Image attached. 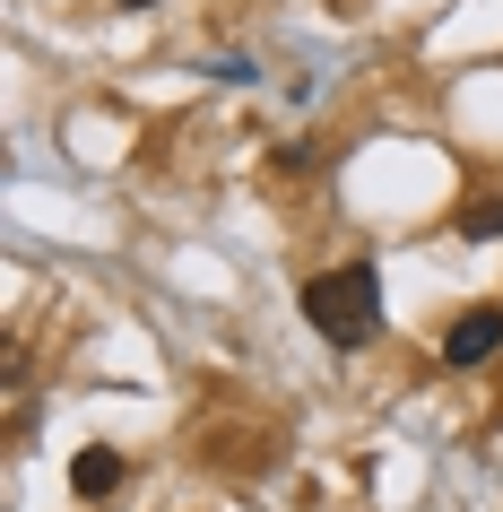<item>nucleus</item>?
Wrapping results in <instances>:
<instances>
[{
    "instance_id": "2",
    "label": "nucleus",
    "mask_w": 503,
    "mask_h": 512,
    "mask_svg": "<svg viewBox=\"0 0 503 512\" xmlns=\"http://www.w3.org/2000/svg\"><path fill=\"white\" fill-rule=\"evenodd\" d=\"M495 348H503V304H469V313L443 330V365L451 374H477Z\"/></svg>"
},
{
    "instance_id": "4",
    "label": "nucleus",
    "mask_w": 503,
    "mask_h": 512,
    "mask_svg": "<svg viewBox=\"0 0 503 512\" xmlns=\"http://www.w3.org/2000/svg\"><path fill=\"white\" fill-rule=\"evenodd\" d=\"M460 235H469V243H495V235H503V191H486V200L460 209Z\"/></svg>"
},
{
    "instance_id": "3",
    "label": "nucleus",
    "mask_w": 503,
    "mask_h": 512,
    "mask_svg": "<svg viewBox=\"0 0 503 512\" xmlns=\"http://www.w3.org/2000/svg\"><path fill=\"white\" fill-rule=\"evenodd\" d=\"M122 478H131V460L113 452V443H87V452L70 460V495H87V504H105V495H122Z\"/></svg>"
},
{
    "instance_id": "5",
    "label": "nucleus",
    "mask_w": 503,
    "mask_h": 512,
    "mask_svg": "<svg viewBox=\"0 0 503 512\" xmlns=\"http://www.w3.org/2000/svg\"><path fill=\"white\" fill-rule=\"evenodd\" d=\"M113 9H157V0H113Z\"/></svg>"
},
{
    "instance_id": "1",
    "label": "nucleus",
    "mask_w": 503,
    "mask_h": 512,
    "mask_svg": "<svg viewBox=\"0 0 503 512\" xmlns=\"http://www.w3.org/2000/svg\"><path fill=\"white\" fill-rule=\"evenodd\" d=\"M304 322H313L330 348H365L373 330H382V278H373L365 261L304 278Z\"/></svg>"
}]
</instances>
